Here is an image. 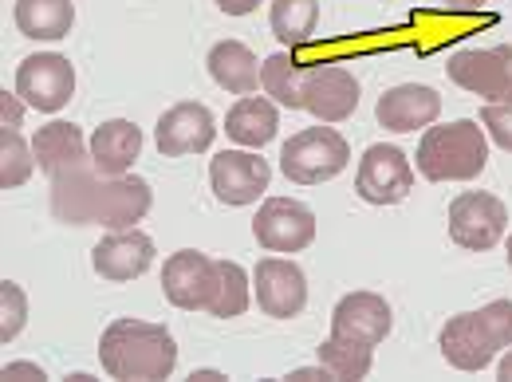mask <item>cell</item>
Returning <instances> with one entry per match:
<instances>
[{
    "label": "cell",
    "mask_w": 512,
    "mask_h": 382,
    "mask_svg": "<svg viewBox=\"0 0 512 382\" xmlns=\"http://www.w3.org/2000/svg\"><path fill=\"white\" fill-rule=\"evenodd\" d=\"M489 0H446L449 12H461V16H469V12H481Z\"/></svg>",
    "instance_id": "cell-34"
},
{
    "label": "cell",
    "mask_w": 512,
    "mask_h": 382,
    "mask_svg": "<svg viewBox=\"0 0 512 382\" xmlns=\"http://www.w3.org/2000/svg\"><path fill=\"white\" fill-rule=\"evenodd\" d=\"M331 335L363 347H379L390 335V304L379 292H351L331 312Z\"/></svg>",
    "instance_id": "cell-16"
},
{
    "label": "cell",
    "mask_w": 512,
    "mask_h": 382,
    "mask_svg": "<svg viewBox=\"0 0 512 382\" xmlns=\"http://www.w3.org/2000/svg\"><path fill=\"white\" fill-rule=\"evenodd\" d=\"M154 205V193L142 178H107L91 162L52 178V213L67 225H103L134 229Z\"/></svg>",
    "instance_id": "cell-1"
},
{
    "label": "cell",
    "mask_w": 512,
    "mask_h": 382,
    "mask_svg": "<svg viewBox=\"0 0 512 382\" xmlns=\"http://www.w3.org/2000/svg\"><path fill=\"white\" fill-rule=\"evenodd\" d=\"M379 123L394 134H410L418 127H430L438 115H442V95L434 87H422V83H402V87H390L383 99H379Z\"/></svg>",
    "instance_id": "cell-18"
},
{
    "label": "cell",
    "mask_w": 512,
    "mask_h": 382,
    "mask_svg": "<svg viewBox=\"0 0 512 382\" xmlns=\"http://www.w3.org/2000/svg\"><path fill=\"white\" fill-rule=\"evenodd\" d=\"M32 150H36V162L44 174H67L83 162H91V142H83V130L71 127V123H48V127L36 130L32 138Z\"/></svg>",
    "instance_id": "cell-20"
},
{
    "label": "cell",
    "mask_w": 512,
    "mask_h": 382,
    "mask_svg": "<svg viewBox=\"0 0 512 382\" xmlns=\"http://www.w3.org/2000/svg\"><path fill=\"white\" fill-rule=\"evenodd\" d=\"M213 134H217V123H213V111L205 103H178L158 119L154 142L166 158H186V154L209 150Z\"/></svg>",
    "instance_id": "cell-15"
},
{
    "label": "cell",
    "mask_w": 512,
    "mask_h": 382,
    "mask_svg": "<svg viewBox=\"0 0 512 382\" xmlns=\"http://www.w3.org/2000/svg\"><path fill=\"white\" fill-rule=\"evenodd\" d=\"M449 79L485 103H512V44L501 48H465L449 56Z\"/></svg>",
    "instance_id": "cell-7"
},
{
    "label": "cell",
    "mask_w": 512,
    "mask_h": 382,
    "mask_svg": "<svg viewBox=\"0 0 512 382\" xmlns=\"http://www.w3.org/2000/svg\"><path fill=\"white\" fill-rule=\"evenodd\" d=\"M320 363L339 382H359V379H367V375H371L375 347H363V343H351V339H335V335H327V339L320 343Z\"/></svg>",
    "instance_id": "cell-26"
},
{
    "label": "cell",
    "mask_w": 512,
    "mask_h": 382,
    "mask_svg": "<svg viewBox=\"0 0 512 382\" xmlns=\"http://www.w3.org/2000/svg\"><path fill=\"white\" fill-rule=\"evenodd\" d=\"M355 190L371 205H398L414 190V166L398 146H367V154L359 158Z\"/></svg>",
    "instance_id": "cell-9"
},
{
    "label": "cell",
    "mask_w": 512,
    "mask_h": 382,
    "mask_svg": "<svg viewBox=\"0 0 512 382\" xmlns=\"http://www.w3.org/2000/svg\"><path fill=\"white\" fill-rule=\"evenodd\" d=\"M20 115H24V99H20V95L0 91V127L20 130Z\"/></svg>",
    "instance_id": "cell-31"
},
{
    "label": "cell",
    "mask_w": 512,
    "mask_h": 382,
    "mask_svg": "<svg viewBox=\"0 0 512 382\" xmlns=\"http://www.w3.org/2000/svg\"><path fill=\"white\" fill-rule=\"evenodd\" d=\"M4 379H44V371L32 367V363H8L4 367Z\"/></svg>",
    "instance_id": "cell-33"
},
{
    "label": "cell",
    "mask_w": 512,
    "mask_h": 382,
    "mask_svg": "<svg viewBox=\"0 0 512 382\" xmlns=\"http://www.w3.org/2000/svg\"><path fill=\"white\" fill-rule=\"evenodd\" d=\"M162 292L182 312H209L217 296V260L193 249L174 253L162 268Z\"/></svg>",
    "instance_id": "cell-11"
},
{
    "label": "cell",
    "mask_w": 512,
    "mask_h": 382,
    "mask_svg": "<svg viewBox=\"0 0 512 382\" xmlns=\"http://www.w3.org/2000/svg\"><path fill=\"white\" fill-rule=\"evenodd\" d=\"M225 130H229L233 142H241L249 150H260V146H268L276 138L280 115H276V107L264 95H245L241 103H233V111L225 119Z\"/></svg>",
    "instance_id": "cell-22"
},
{
    "label": "cell",
    "mask_w": 512,
    "mask_h": 382,
    "mask_svg": "<svg viewBox=\"0 0 512 382\" xmlns=\"http://www.w3.org/2000/svg\"><path fill=\"white\" fill-rule=\"evenodd\" d=\"M249 308V272L237 260H217V296L209 304V316L233 319Z\"/></svg>",
    "instance_id": "cell-27"
},
{
    "label": "cell",
    "mask_w": 512,
    "mask_h": 382,
    "mask_svg": "<svg viewBox=\"0 0 512 382\" xmlns=\"http://www.w3.org/2000/svg\"><path fill=\"white\" fill-rule=\"evenodd\" d=\"M509 268H512V237H509Z\"/></svg>",
    "instance_id": "cell-37"
},
{
    "label": "cell",
    "mask_w": 512,
    "mask_h": 382,
    "mask_svg": "<svg viewBox=\"0 0 512 382\" xmlns=\"http://www.w3.org/2000/svg\"><path fill=\"white\" fill-rule=\"evenodd\" d=\"M16 95H20L28 107L52 115V111L67 107V99L75 95V71H71V64H67L64 56H56V52L28 56L24 64L16 67Z\"/></svg>",
    "instance_id": "cell-12"
},
{
    "label": "cell",
    "mask_w": 512,
    "mask_h": 382,
    "mask_svg": "<svg viewBox=\"0 0 512 382\" xmlns=\"http://www.w3.org/2000/svg\"><path fill=\"white\" fill-rule=\"evenodd\" d=\"M300 99H304V111H312L320 123H343L359 107V79L347 67L335 64L308 67L300 83Z\"/></svg>",
    "instance_id": "cell-14"
},
{
    "label": "cell",
    "mask_w": 512,
    "mask_h": 382,
    "mask_svg": "<svg viewBox=\"0 0 512 382\" xmlns=\"http://www.w3.org/2000/svg\"><path fill=\"white\" fill-rule=\"evenodd\" d=\"M99 359L111 379L158 382L170 379L178 367V343L162 323L146 319H115L99 339Z\"/></svg>",
    "instance_id": "cell-2"
},
{
    "label": "cell",
    "mask_w": 512,
    "mask_h": 382,
    "mask_svg": "<svg viewBox=\"0 0 512 382\" xmlns=\"http://www.w3.org/2000/svg\"><path fill=\"white\" fill-rule=\"evenodd\" d=\"M205 64H209L213 83L225 87V91H233V95H253L256 87H260V64H256V56L241 40L213 44V52H209Z\"/></svg>",
    "instance_id": "cell-21"
},
{
    "label": "cell",
    "mask_w": 512,
    "mask_h": 382,
    "mask_svg": "<svg viewBox=\"0 0 512 382\" xmlns=\"http://www.w3.org/2000/svg\"><path fill=\"white\" fill-rule=\"evenodd\" d=\"M272 36L284 48H304L316 40L320 0H272Z\"/></svg>",
    "instance_id": "cell-24"
},
{
    "label": "cell",
    "mask_w": 512,
    "mask_h": 382,
    "mask_svg": "<svg viewBox=\"0 0 512 382\" xmlns=\"http://www.w3.org/2000/svg\"><path fill=\"white\" fill-rule=\"evenodd\" d=\"M253 292L260 312L272 319H292L308 304V276L296 260L264 256L253 272Z\"/></svg>",
    "instance_id": "cell-10"
},
{
    "label": "cell",
    "mask_w": 512,
    "mask_h": 382,
    "mask_svg": "<svg viewBox=\"0 0 512 382\" xmlns=\"http://www.w3.org/2000/svg\"><path fill=\"white\" fill-rule=\"evenodd\" d=\"M481 127L489 130V138H493L501 150L512 154V103H485Z\"/></svg>",
    "instance_id": "cell-29"
},
{
    "label": "cell",
    "mask_w": 512,
    "mask_h": 382,
    "mask_svg": "<svg viewBox=\"0 0 512 382\" xmlns=\"http://www.w3.org/2000/svg\"><path fill=\"white\" fill-rule=\"evenodd\" d=\"M351 162V146L339 130L331 127H308L292 134L280 150V170L288 182L296 186H320L331 182L335 174H343Z\"/></svg>",
    "instance_id": "cell-5"
},
{
    "label": "cell",
    "mask_w": 512,
    "mask_h": 382,
    "mask_svg": "<svg viewBox=\"0 0 512 382\" xmlns=\"http://www.w3.org/2000/svg\"><path fill=\"white\" fill-rule=\"evenodd\" d=\"M509 229V209L501 197L485 190H465L449 201V237L465 253L493 249Z\"/></svg>",
    "instance_id": "cell-6"
},
{
    "label": "cell",
    "mask_w": 512,
    "mask_h": 382,
    "mask_svg": "<svg viewBox=\"0 0 512 382\" xmlns=\"http://www.w3.org/2000/svg\"><path fill=\"white\" fill-rule=\"evenodd\" d=\"M288 379H296V382H308V379H335L327 367H320V371H292Z\"/></svg>",
    "instance_id": "cell-35"
},
{
    "label": "cell",
    "mask_w": 512,
    "mask_h": 382,
    "mask_svg": "<svg viewBox=\"0 0 512 382\" xmlns=\"http://www.w3.org/2000/svg\"><path fill=\"white\" fill-rule=\"evenodd\" d=\"M497 375H501V382H512V351L501 359V371H497Z\"/></svg>",
    "instance_id": "cell-36"
},
{
    "label": "cell",
    "mask_w": 512,
    "mask_h": 382,
    "mask_svg": "<svg viewBox=\"0 0 512 382\" xmlns=\"http://www.w3.org/2000/svg\"><path fill=\"white\" fill-rule=\"evenodd\" d=\"M304 71L308 67L296 64L292 52H276L260 64V87L288 111H304V99H300V83H304Z\"/></svg>",
    "instance_id": "cell-25"
},
{
    "label": "cell",
    "mask_w": 512,
    "mask_h": 382,
    "mask_svg": "<svg viewBox=\"0 0 512 382\" xmlns=\"http://www.w3.org/2000/svg\"><path fill=\"white\" fill-rule=\"evenodd\" d=\"M253 233L268 253H304L316 241V213L292 197H268L253 217Z\"/></svg>",
    "instance_id": "cell-8"
},
{
    "label": "cell",
    "mask_w": 512,
    "mask_h": 382,
    "mask_svg": "<svg viewBox=\"0 0 512 382\" xmlns=\"http://www.w3.org/2000/svg\"><path fill=\"white\" fill-rule=\"evenodd\" d=\"M32 166H36V150L20 138V130L0 127V186L4 190H16L32 178Z\"/></svg>",
    "instance_id": "cell-28"
},
{
    "label": "cell",
    "mask_w": 512,
    "mask_h": 382,
    "mask_svg": "<svg viewBox=\"0 0 512 382\" xmlns=\"http://www.w3.org/2000/svg\"><path fill=\"white\" fill-rule=\"evenodd\" d=\"M20 36L28 40H64L75 24L71 0H16L12 8Z\"/></svg>",
    "instance_id": "cell-23"
},
{
    "label": "cell",
    "mask_w": 512,
    "mask_h": 382,
    "mask_svg": "<svg viewBox=\"0 0 512 382\" xmlns=\"http://www.w3.org/2000/svg\"><path fill=\"white\" fill-rule=\"evenodd\" d=\"M449 367L457 371H485L497 351L512 347V300H493L481 312L453 316L438 339Z\"/></svg>",
    "instance_id": "cell-3"
},
{
    "label": "cell",
    "mask_w": 512,
    "mask_h": 382,
    "mask_svg": "<svg viewBox=\"0 0 512 382\" xmlns=\"http://www.w3.org/2000/svg\"><path fill=\"white\" fill-rule=\"evenodd\" d=\"M0 304H4V319H0V339H16V331L24 327V292L16 284H0Z\"/></svg>",
    "instance_id": "cell-30"
},
{
    "label": "cell",
    "mask_w": 512,
    "mask_h": 382,
    "mask_svg": "<svg viewBox=\"0 0 512 382\" xmlns=\"http://www.w3.org/2000/svg\"><path fill=\"white\" fill-rule=\"evenodd\" d=\"M91 264L111 284L138 280L154 264V241L146 233H138V229H111V237H103L91 249Z\"/></svg>",
    "instance_id": "cell-17"
},
{
    "label": "cell",
    "mask_w": 512,
    "mask_h": 382,
    "mask_svg": "<svg viewBox=\"0 0 512 382\" xmlns=\"http://www.w3.org/2000/svg\"><path fill=\"white\" fill-rule=\"evenodd\" d=\"M142 154V130L127 119H111L91 134V166L107 178H123Z\"/></svg>",
    "instance_id": "cell-19"
},
{
    "label": "cell",
    "mask_w": 512,
    "mask_h": 382,
    "mask_svg": "<svg viewBox=\"0 0 512 382\" xmlns=\"http://www.w3.org/2000/svg\"><path fill=\"white\" fill-rule=\"evenodd\" d=\"M217 8L229 12V16H249V12L260 8V0H217Z\"/></svg>",
    "instance_id": "cell-32"
},
{
    "label": "cell",
    "mask_w": 512,
    "mask_h": 382,
    "mask_svg": "<svg viewBox=\"0 0 512 382\" xmlns=\"http://www.w3.org/2000/svg\"><path fill=\"white\" fill-rule=\"evenodd\" d=\"M272 182V166L253 150H221L209 162V186L221 205H253Z\"/></svg>",
    "instance_id": "cell-13"
},
{
    "label": "cell",
    "mask_w": 512,
    "mask_h": 382,
    "mask_svg": "<svg viewBox=\"0 0 512 382\" xmlns=\"http://www.w3.org/2000/svg\"><path fill=\"white\" fill-rule=\"evenodd\" d=\"M485 166H489V142L481 123L473 119L426 127L418 142V170L430 182H473Z\"/></svg>",
    "instance_id": "cell-4"
}]
</instances>
